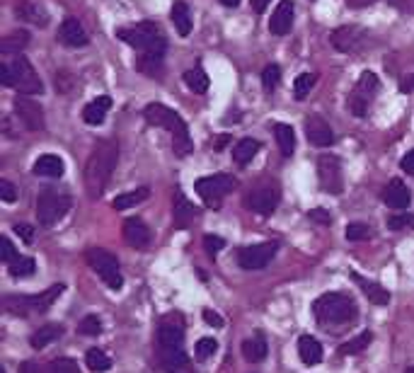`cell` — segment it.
I'll return each mask as SVG.
<instances>
[{
    "label": "cell",
    "instance_id": "cell-17",
    "mask_svg": "<svg viewBox=\"0 0 414 373\" xmlns=\"http://www.w3.org/2000/svg\"><path fill=\"white\" fill-rule=\"evenodd\" d=\"M58 42L66 44V46H85L87 44V32L83 29V24L76 17H66L58 27Z\"/></svg>",
    "mask_w": 414,
    "mask_h": 373
},
{
    "label": "cell",
    "instance_id": "cell-41",
    "mask_svg": "<svg viewBox=\"0 0 414 373\" xmlns=\"http://www.w3.org/2000/svg\"><path fill=\"white\" fill-rule=\"evenodd\" d=\"M78 332L80 335H87V337H97L102 332V322L97 315H87L80 320V325H78Z\"/></svg>",
    "mask_w": 414,
    "mask_h": 373
},
{
    "label": "cell",
    "instance_id": "cell-21",
    "mask_svg": "<svg viewBox=\"0 0 414 373\" xmlns=\"http://www.w3.org/2000/svg\"><path fill=\"white\" fill-rule=\"evenodd\" d=\"M352 279L361 286V291L366 293V298L371 303H376V306H388V303H390V291L383 288L381 284L368 281V279H363L361 274H356V272H352Z\"/></svg>",
    "mask_w": 414,
    "mask_h": 373
},
{
    "label": "cell",
    "instance_id": "cell-11",
    "mask_svg": "<svg viewBox=\"0 0 414 373\" xmlns=\"http://www.w3.org/2000/svg\"><path fill=\"white\" fill-rule=\"evenodd\" d=\"M318 175H320V186L329 194H342L344 189V175H342V163L334 155H320L318 160Z\"/></svg>",
    "mask_w": 414,
    "mask_h": 373
},
{
    "label": "cell",
    "instance_id": "cell-50",
    "mask_svg": "<svg viewBox=\"0 0 414 373\" xmlns=\"http://www.w3.org/2000/svg\"><path fill=\"white\" fill-rule=\"evenodd\" d=\"M204 320H206V325H211V327H223V318L214 311H204Z\"/></svg>",
    "mask_w": 414,
    "mask_h": 373
},
{
    "label": "cell",
    "instance_id": "cell-30",
    "mask_svg": "<svg viewBox=\"0 0 414 373\" xmlns=\"http://www.w3.org/2000/svg\"><path fill=\"white\" fill-rule=\"evenodd\" d=\"M257 150H259V141H255V139H243V141H238L235 144V148H233V160L238 165H248V163H252V158L257 155Z\"/></svg>",
    "mask_w": 414,
    "mask_h": 373
},
{
    "label": "cell",
    "instance_id": "cell-57",
    "mask_svg": "<svg viewBox=\"0 0 414 373\" xmlns=\"http://www.w3.org/2000/svg\"><path fill=\"white\" fill-rule=\"evenodd\" d=\"M221 3H223L225 8H235V5H240V0H221Z\"/></svg>",
    "mask_w": 414,
    "mask_h": 373
},
{
    "label": "cell",
    "instance_id": "cell-2",
    "mask_svg": "<svg viewBox=\"0 0 414 373\" xmlns=\"http://www.w3.org/2000/svg\"><path fill=\"white\" fill-rule=\"evenodd\" d=\"M143 116H146L148 124L160 126V129H167L172 134V148H175L177 158H187V155L194 150V144H191L189 129H187L184 119L177 114L175 110L160 105V102H150V105L143 110Z\"/></svg>",
    "mask_w": 414,
    "mask_h": 373
},
{
    "label": "cell",
    "instance_id": "cell-37",
    "mask_svg": "<svg viewBox=\"0 0 414 373\" xmlns=\"http://www.w3.org/2000/svg\"><path fill=\"white\" fill-rule=\"evenodd\" d=\"M8 269L15 279H24V277H29V274H34L37 264H34L32 257H17L12 264H8Z\"/></svg>",
    "mask_w": 414,
    "mask_h": 373
},
{
    "label": "cell",
    "instance_id": "cell-18",
    "mask_svg": "<svg viewBox=\"0 0 414 373\" xmlns=\"http://www.w3.org/2000/svg\"><path fill=\"white\" fill-rule=\"evenodd\" d=\"M363 39H366V34H363V29H359V27H339L337 32L332 34L334 49H339V51H344V53L356 51V49L363 44Z\"/></svg>",
    "mask_w": 414,
    "mask_h": 373
},
{
    "label": "cell",
    "instance_id": "cell-8",
    "mask_svg": "<svg viewBox=\"0 0 414 373\" xmlns=\"http://www.w3.org/2000/svg\"><path fill=\"white\" fill-rule=\"evenodd\" d=\"M10 73H12V87L19 92V95H42L44 85L39 80L37 71L32 68V63L24 56L12 58L10 63Z\"/></svg>",
    "mask_w": 414,
    "mask_h": 373
},
{
    "label": "cell",
    "instance_id": "cell-32",
    "mask_svg": "<svg viewBox=\"0 0 414 373\" xmlns=\"http://www.w3.org/2000/svg\"><path fill=\"white\" fill-rule=\"evenodd\" d=\"M29 44V32H24V29H15V32H10L8 37L0 42V51L3 53H17L22 51L24 46Z\"/></svg>",
    "mask_w": 414,
    "mask_h": 373
},
{
    "label": "cell",
    "instance_id": "cell-59",
    "mask_svg": "<svg viewBox=\"0 0 414 373\" xmlns=\"http://www.w3.org/2000/svg\"><path fill=\"white\" fill-rule=\"evenodd\" d=\"M405 373H414V366H410V369H407Z\"/></svg>",
    "mask_w": 414,
    "mask_h": 373
},
{
    "label": "cell",
    "instance_id": "cell-9",
    "mask_svg": "<svg viewBox=\"0 0 414 373\" xmlns=\"http://www.w3.org/2000/svg\"><path fill=\"white\" fill-rule=\"evenodd\" d=\"M279 199H281L279 186H276L274 182H264V184L252 186V191H248V196H245V206H248L250 211H255V214H259V216H269L276 211Z\"/></svg>",
    "mask_w": 414,
    "mask_h": 373
},
{
    "label": "cell",
    "instance_id": "cell-34",
    "mask_svg": "<svg viewBox=\"0 0 414 373\" xmlns=\"http://www.w3.org/2000/svg\"><path fill=\"white\" fill-rule=\"evenodd\" d=\"M85 364L92 373H105L112 369V359L102 349H90L85 354Z\"/></svg>",
    "mask_w": 414,
    "mask_h": 373
},
{
    "label": "cell",
    "instance_id": "cell-56",
    "mask_svg": "<svg viewBox=\"0 0 414 373\" xmlns=\"http://www.w3.org/2000/svg\"><path fill=\"white\" fill-rule=\"evenodd\" d=\"M402 87H405V90H414V76L407 78V83H405V85H402Z\"/></svg>",
    "mask_w": 414,
    "mask_h": 373
},
{
    "label": "cell",
    "instance_id": "cell-52",
    "mask_svg": "<svg viewBox=\"0 0 414 373\" xmlns=\"http://www.w3.org/2000/svg\"><path fill=\"white\" fill-rule=\"evenodd\" d=\"M400 168L405 170L407 175H414V150H410V153L400 160Z\"/></svg>",
    "mask_w": 414,
    "mask_h": 373
},
{
    "label": "cell",
    "instance_id": "cell-5",
    "mask_svg": "<svg viewBox=\"0 0 414 373\" xmlns=\"http://www.w3.org/2000/svg\"><path fill=\"white\" fill-rule=\"evenodd\" d=\"M85 262L90 264V269L112 288V291H119L124 286V277L119 272V259L114 257L112 252L102 248H90L85 252Z\"/></svg>",
    "mask_w": 414,
    "mask_h": 373
},
{
    "label": "cell",
    "instance_id": "cell-53",
    "mask_svg": "<svg viewBox=\"0 0 414 373\" xmlns=\"http://www.w3.org/2000/svg\"><path fill=\"white\" fill-rule=\"evenodd\" d=\"M19 373H49V371H44L37 361H24V364L19 366Z\"/></svg>",
    "mask_w": 414,
    "mask_h": 373
},
{
    "label": "cell",
    "instance_id": "cell-20",
    "mask_svg": "<svg viewBox=\"0 0 414 373\" xmlns=\"http://www.w3.org/2000/svg\"><path fill=\"white\" fill-rule=\"evenodd\" d=\"M383 201H386L388 206H393V209H405L412 201L410 186L402 182V180H390V184L383 191Z\"/></svg>",
    "mask_w": 414,
    "mask_h": 373
},
{
    "label": "cell",
    "instance_id": "cell-38",
    "mask_svg": "<svg viewBox=\"0 0 414 373\" xmlns=\"http://www.w3.org/2000/svg\"><path fill=\"white\" fill-rule=\"evenodd\" d=\"M315 80H318V78H315L313 73H300V76L295 78V83H293L295 100H305V97H308V92L313 90Z\"/></svg>",
    "mask_w": 414,
    "mask_h": 373
},
{
    "label": "cell",
    "instance_id": "cell-45",
    "mask_svg": "<svg viewBox=\"0 0 414 373\" xmlns=\"http://www.w3.org/2000/svg\"><path fill=\"white\" fill-rule=\"evenodd\" d=\"M371 235V228L366 223H349L347 228V240H363Z\"/></svg>",
    "mask_w": 414,
    "mask_h": 373
},
{
    "label": "cell",
    "instance_id": "cell-13",
    "mask_svg": "<svg viewBox=\"0 0 414 373\" xmlns=\"http://www.w3.org/2000/svg\"><path fill=\"white\" fill-rule=\"evenodd\" d=\"M15 114L29 131H44V126H46L42 105L29 100V97H15Z\"/></svg>",
    "mask_w": 414,
    "mask_h": 373
},
{
    "label": "cell",
    "instance_id": "cell-44",
    "mask_svg": "<svg viewBox=\"0 0 414 373\" xmlns=\"http://www.w3.org/2000/svg\"><path fill=\"white\" fill-rule=\"evenodd\" d=\"M0 259H3L5 264H12L15 259H17V250L10 243V238H0Z\"/></svg>",
    "mask_w": 414,
    "mask_h": 373
},
{
    "label": "cell",
    "instance_id": "cell-4",
    "mask_svg": "<svg viewBox=\"0 0 414 373\" xmlns=\"http://www.w3.org/2000/svg\"><path fill=\"white\" fill-rule=\"evenodd\" d=\"M117 39H121L124 44L138 49L143 53H150V56H162L165 53V37H162L160 27L155 22H141L134 27H119L117 29Z\"/></svg>",
    "mask_w": 414,
    "mask_h": 373
},
{
    "label": "cell",
    "instance_id": "cell-19",
    "mask_svg": "<svg viewBox=\"0 0 414 373\" xmlns=\"http://www.w3.org/2000/svg\"><path fill=\"white\" fill-rule=\"evenodd\" d=\"M15 15L19 19H24V22L37 24V27H46L49 24V12L39 3H34V0H19L15 5Z\"/></svg>",
    "mask_w": 414,
    "mask_h": 373
},
{
    "label": "cell",
    "instance_id": "cell-31",
    "mask_svg": "<svg viewBox=\"0 0 414 373\" xmlns=\"http://www.w3.org/2000/svg\"><path fill=\"white\" fill-rule=\"evenodd\" d=\"M148 196H150V189H148V186H138L134 191L119 194L114 201H112V206H114L117 211H124V209H131V206H138L141 201H146Z\"/></svg>",
    "mask_w": 414,
    "mask_h": 373
},
{
    "label": "cell",
    "instance_id": "cell-23",
    "mask_svg": "<svg viewBox=\"0 0 414 373\" xmlns=\"http://www.w3.org/2000/svg\"><path fill=\"white\" fill-rule=\"evenodd\" d=\"M63 170H66L63 160L58 158V155H53V153H46V155H42L37 163H34L32 173L37 175V177H51V180H56V177H61V175H63Z\"/></svg>",
    "mask_w": 414,
    "mask_h": 373
},
{
    "label": "cell",
    "instance_id": "cell-46",
    "mask_svg": "<svg viewBox=\"0 0 414 373\" xmlns=\"http://www.w3.org/2000/svg\"><path fill=\"white\" fill-rule=\"evenodd\" d=\"M204 245H206V252H209V254H218L221 250L225 248V240L218 238V235H206Z\"/></svg>",
    "mask_w": 414,
    "mask_h": 373
},
{
    "label": "cell",
    "instance_id": "cell-26",
    "mask_svg": "<svg viewBox=\"0 0 414 373\" xmlns=\"http://www.w3.org/2000/svg\"><path fill=\"white\" fill-rule=\"evenodd\" d=\"M267 352H269V347H267V340H264L262 332H257V335L248 337V340L243 342V356L248 361H264L267 359Z\"/></svg>",
    "mask_w": 414,
    "mask_h": 373
},
{
    "label": "cell",
    "instance_id": "cell-49",
    "mask_svg": "<svg viewBox=\"0 0 414 373\" xmlns=\"http://www.w3.org/2000/svg\"><path fill=\"white\" fill-rule=\"evenodd\" d=\"M308 218L315 220V223H320V225H329V223H332V216H329L325 209H313L308 214Z\"/></svg>",
    "mask_w": 414,
    "mask_h": 373
},
{
    "label": "cell",
    "instance_id": "cell-12",
    "mask_svg": "<svg viewBox=\"0 0 414 373\" xmlns=\"http://www.w3.org/2000/svg\"><path fill=\"white\" fill-rule=\"evenodd\" d=\"M276 254V243L245 245L238 250V264L243 269H264Z\"/></svg>",
    "mask_w": 414,
    "mask_h": 373
},
{
    "label": "cell",
    "instance_id": "cell-10",
    "mask_svg": "<svg viewBox=\"0 0 414 373\" xmlns=\"http://www.w3.org/2000/svg\"><path fill=\"white\" fill-rule=\"evenodd\" d=\"M376 90H378L376 73H371V71L361 73V78H359V83H356V87H354L352 97H349V110H352V114L366 116V110H368V105H371Z\"/></svg>",
    "mask_w": 414,
    "mask_h": 373
},
{
    "label": "cell",
    "instance_id": "cell-15",
    "mask_svg": "<svg viewBox=\"0 0 414 373\" xmlns=\"http://www.w3.org/2000/svg\"><path fill=\"white\" fill-rule=\"evenodd\" d=\"M305 136H308V141L313 146H318V148H327V146L334 144V131L332 126L327 124V121L322 119V116L313 114L305 119Z\"/></svg>",
    "mask_w": 414,
    "mask_h": 373
},
{
    "label": "cell",
    "instance_id": "cell-42",
    "mask_svg": "<svg viewBox=\"0 0 414 373\" xmlns=\"http://www.w3.org/2000/svg\"><path fill=\"white\" fill-rule=\"evenodd\" d=\"M49 373H80V371H78V364L73 359H68V356H58V359L51 361Z\"/></svg>",
    "mask_w": 414,
    "mask_h": 373
},
{
    "label": "cell",
    "instance_id": "cell-6",
    "mask_svg": "<svg viewBox=\"0 0 414 373\" xmlns=\"http://www.w3.org/2000/svg\"><path fill=\"white\" fill-rule=\"evenodd\" d=\"M71 209V196L56 189H46L37 199V218L42 225H53L63 218Z\"/></svg>",
    "mask_w": 414,
    "mask_h": 373
},
{
    "label": "cell",
    "instance_id": "cell-58",
    "mask_svg": "<svg viewBox=\"0 0 414 373\" xmlns=\"http://www.w3.org/2000/svg\"><path fill=\"white\" fill-rule=\"evenodd\" d=\"M354 5H366V3H373V0H352Z\"/></svg>",
    "mask_w": 414,
    "mask_h": 373
},
{
    "label": "cell",
    "instance_id": "cell-14",
    "mask_svg": "<svg viewBox=\"0 0 414 373\" xmlns=\"http://www.w3.org/2000/svg\"><path fill=\"white\" fill-rule=\"evenodd\" d=\"M184 342V327L180 320H162L157 330V345L160 352H180Z\"/></svg>",
    "mask_w": 414,
    "mask_h": 373
},
{
    "label": "cell",
    "instance_id": "cell-24",
    "mask_svg": "<svg viewBox=\"0 0 414 373\" xmlns=\"http://www.w3.org/2000/svg\"><path fill=\"white\" fill-rule=\"evenodd\" d=\"M112 107V100L107 95L97 97V100H92L90 105H85V110H83V119H85V124L90 126H100L102 121H105L107 112H110Z\"/></svg>",
    "mask_w": 414,
    "mask_h": 373
},
{
    "label": "cell",
    "instance_id": "cell-36",
    "mask_svg": "<svg viewBox=\"0 0 414 373\" xmlns=\"http://www.w3.org/2000/svg\"><path fill=\"white\" fill-rule=\"evenodd\" d=\"M172 214H175L177 223H187V218L194 216V206L187 201V196L182 194V191H177L175 194V209H172Z\"/></svg>",
    "mask_w": 414,
    "mask_h": 373
},
{
    "label": "cell",
    "instance_id": "cell-54",
    "mask_svg": "<svg viewBox=\"0 0 414 373\" xmlns=\"http://www.w3.org/2000/svg\"><path fill=\"white\" fill-rule=\"evenodd\" d=\"M267 3H269V0H252V5H255V10H257V12H262V10L267 8Z\"/></svg>",
    "mask_w": 414,
    "mask_h": 373
},
{
    "label": "cell",
    "instance_id": "cell-39",
    "mask_svg": "<svg viewBox=\"0 0 414 373\" xmlns=\"http://www.w3.org/2000/svg\"><path fill=\"white\" fill-rule=\"evenodd\" d=\"M216 352H218V342L214 340V337H201L199 342H196V359H209V356H214Z\"/></svg>",
    "mask_w": 414,
    "mask_h": 373
},
{
    "label": "cell",
    "instance_id": "cell-7",
    "mask_svg": "<svg viewBox=\"0 0 414 373\" xmlns=\"http://www.w3.org/2000/svg\"><path fill=\"white\" fill-rule=\"evenodd\" d=\"M235 184H238V182H235V177L218 173V175H209V177L196 180L194 189H196V194L206 201V206H214V209H216V206L223 201V196L230 194V191L235 189Z\"/></svg>",
    "mask_w": 414,
    "mask_h": 373
},
{
    "label": "cell",
    "instance_id": "cell-55",
    "mask_svg": "<svg viewBox=\"0 0 414 373\" xmlns=\"http://www.w3.org/2000/svg\"><path fill=\"white\" fill-rule=\"evenodd\" d=\"M225 144H228V136H221V139L214 144V148H216V150H223V146H225Z\"/></svg>",
    "mask_w": 414,
    "mask_h": 373
},
{
    "label": "cell",
    "instance_id": "cell-35",
    "mask_svg": "<svg viewBox=\"0 0 414 373\" xmlns=\"http://www.w3.org/2000/svg\"><path fill=\"white\" fill-rule=\"evenodd\" d=\"M373 342V335L371 332H361L359 337H354V340L344 342L342 347H339V354L342 356H352V354H359V352H363L368 345Z\"/></svg>",
    "mask_w": 414,
    "mask_h": 373
},
{
    "label": "cell",
    "instance_id": "cell-33",
    "mask_svg": "<svg viewBox=\"0 0 414 373\" xmlns=\"http://www.w3.org/2000/svg\"><path fill=\"white\" fill-rule=\"evenodd\" d=\"M184 83L191 92H196V95H204V92L209 90V76H206L201 68H191V71H187Z\"/></svg>",
    "mask_w": 414,
    "mask_h": 373
},
{
    "label": "cell",
    "instance_id": "cell-40",
    "mask_svg": "<svg viewBox=\"0 0 414 373\" xmlns=\"http://www.w3.org/2000/svg\"><path fill=\"white\" fill-rule=\"evenodd\" d=\"M279 80H281V68L276 66V63H269V66L262 71V85H264V90L272 92L274 87L279 85Z\"/></svg>",
    "mask_w": 414,
    "mask_h": 373
},
{
    "label": "cell",
    "instance_id": "cell-1",
    "mask_svg": "<svg viewBox=\"0 0 414 373\" xmlns=\"http://www.w3.org/2000/svg\"><path fill=\"white\" fill-rule=\"evenodd\" d=\"M117 160H119V146L114 141H100L95 146L85 165V189L90 199H100L102 196L117 168Z\"/></svg>",
    "mask_w": 414,
    "mask_h": 373
},
{
    "label": "cell",
    "instance_id": "cell-3",
    "mask_svg": "<svg viewBox=\"0 0 414 373\" xmlns=\"http://www.w3.org/2000/svg\"><path fill=\"white\" fill-rule=\"evenodd\" d=\"M313 315L322 327L344 325L356 318V303L344 293H325L313 303Z\"/></svg>",
    "mask_w": 414,
    "mask_h": 373
},
{
    "label": "cell",
    "instance_id": "cell-25",
    "mask_svg": "<svg viewBox=\"0 0 414 373\" xmlns=\"http://www.w3.org/2000/svg\"><path fill=\"white\" fill-rule=\"evenodd\" d=\"M298 356H300V361L308 366L320 364V361H322V345H320L315 337L303 335L298 340Z\"/></svg>",
    "mask_w": 414,
    "mask_h": 373
},
{
    "label": "cell",
    "instance_id": "cell-48",
    "mask_svg": "<svg viewBox=\"0 0 414 373\" xmlns=\"http://www.w3.org/2000/svg\"><path fill=\"white\" fill-rule=\"evenodd\" d=\"M15 235H19L24 243H32V240H34V225H29V223H15Z\"/></svg>",
    "mask_w": 414,
    "mask_h": 373
},
{
    "label": "cell",
    "instance_id": "cell-22",
    "mask_svg": "<svg viewBox=\"0 0 414 373\" xmlns=\"http://www.w3.org/2000/svg\"><path fill=\"white\" fill-rule=\"evenodd\" d=\"M124 238L131 248H146L150 243V230L141 218H129L124 223Z\"/></svg>",
    "mask_w": 414,
    "mask_h": 373
},
{
    "label": "cell",
    "instance_id": "cell-16",
    "mask_svg": "<svg viewBox=\"0 0 414 373\" xmlns=\"http://www.w3.org/2000/svg\"><path fill=\"white\" fill-rule=\"evenodd\" d=\"M293 0H281L276 5L272 19H269V32L276 34V37H284V34L291 32V24H293Z\"/></svg>",
    "mask_w": 414,
    "mask_h": 373
},
{
    "label": "cell",
    "instance_id": "cell-27",
    "mask_svg": "<svg viewBox=\"0 0 414 373\" xmlns=\"http://www.w3.org/2000/svg\"><path fill=\"white\" fill-rule=\"evenodd\" d=\"M172 24H175V29L182 34V37H187V34L191 32V12H189V5L184 3V0H177L175 5H172Z\"/></svg>",
    "mask_w": 414,
    "mask_h": 373
},
{
    "label": "cell",
    "instance_id": "cell-28",
    "mask_svg": "<svg viewBox=\"0 0 414 373\" xmlns=\"http://www.w3.org/2000/svg\"><path fill=\"white\" fill-rule=\"evenodd\" d=\"M274 136H276V144L281 148V155L284 158H291L295 150V134L288 124H276L274 126Z\"/></svg>",
    "mask_w": 414,
    "mask_h": 373
},
{
    "label": "cell",
    "instance_id": "cell-51",
    "mask_svg": "<svg viewBox=\"0 0 414 373\" xmlns=\"http://www.w3.org/2000/svg\"><path fill=\"white\" fill-rule=\"evenodd\" d=\"M0 83L5 87H12V73H10V63H0Z\"/></svg>",
    "mask_w": 414,
    "mask_h": 373
},
{
    "label": "cell",
    "instance_id": "cell-29",
    "mask_svg": "<svg viewBox=\"0 0 414 373\" xmlns=\"http://www.w3.org/2000/svg\"><path fill=\"white\" fill-rule=\"evenodd\" d=\"M61 335H63V327H58V325H44V327H39V330L34 332L32 337H29V345H32L34 349H44L46 345L56 342Z\"/></svg>",
    "mask_w": 414,
    "mask_h": 373
},
{
    "label": "cell",
    "instance_id": "cell-43",
    "mask_svg": "<svg viewBox=\"0 0 414 373\" xmlns=\"http://www.w3.org/2000/svg\"><path fill=\"white\" fill-rule=\"evenodd\" d=\"M388 228L390 230H402V228H414V214H400L388 218Z\"/></svg>",
    "mask_w": 414,
    "mask_h": 373
},
{
    "label": "cell",
    "instance_id": "cell-47",
    "mask_svg": "<svg viewBox=\"0 0 414 373\" xmlns=\"http://www.w3.org/2000/svg\"><path fill=\"white\" fill-rule=\"evenodd\" d=\"M0 199L5 201V204H12L15 199H17V191H15V186L8 182V180H0Z\"/></svg>",
    "mask_w": 414,
    "mask_h": 373
}]
</instances>
